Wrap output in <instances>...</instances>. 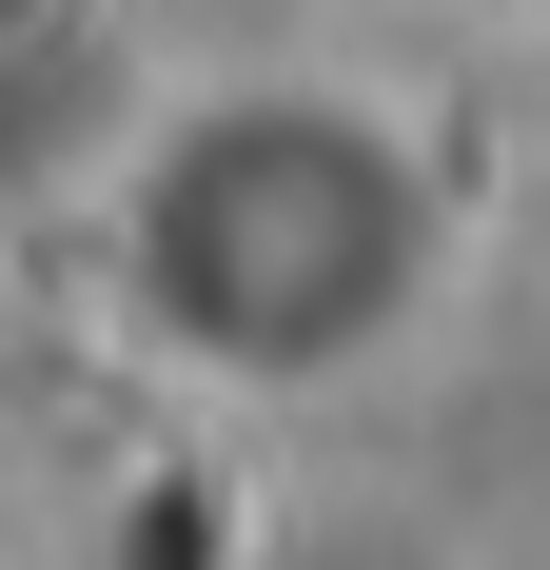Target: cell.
Masks as SVG:
<instances>
[{
    "instance_id": "cell-1",
    "label": "cell",
    "mask_w": 550,
    "mask_h": 570,
    "mask_svg": "<svg viewBox=\"0 0 550 570\" xmlns=\"http://www.w3.org/2000/svg\"><path fill=\"white\" fill-rule=\"evenodd\" d=\"M413 256H433L413 158H393L374 118H334V99H256V118H217V138L158 177V295L217 354L374 335L393 295H413Z\"/></svg>"
}]
</instances>
